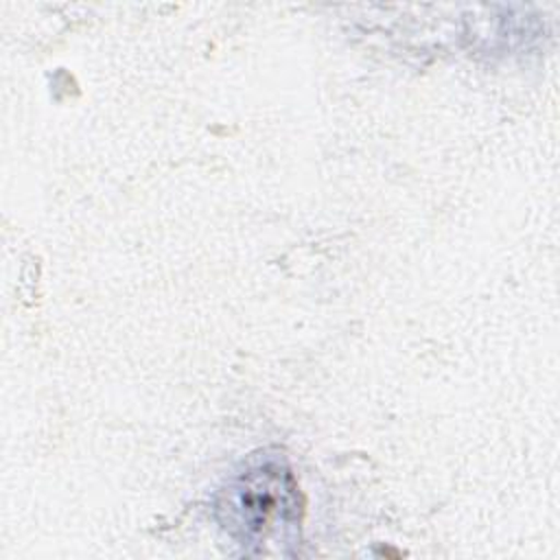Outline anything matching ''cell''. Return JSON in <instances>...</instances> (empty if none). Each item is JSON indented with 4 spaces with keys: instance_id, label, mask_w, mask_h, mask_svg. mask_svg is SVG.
<instances>
[{
    "instance_id": "1",
    "label": "cell",
    "mask_w": 560,
    "mask_h": 560,
    "mask_svg": "<svg viewBox=\"0 0 560 560\" xmlns=\"http://www.w3.org/2000/svg\"><path fill=\"white\" fill-rule=\"evenodd\" d=\"M295 486L287 470L260 466L236 481L228 499L230 521L247 536L258 540L273 521H284L295 510Z\"/></svg>"
}]
</instances>
